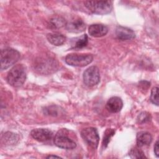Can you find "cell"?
<instances>
[{
	"instance_id": "10",
	"label": "cell",
	"mask_w": 159,
	"mask_h": 159,
	"mask_svg": "<svg viewBox=\"0 0 159 159\" xmlns=\"http://www.w3.org/2000/svg\"><path fill=\"white\" fill-rule=\"evenodd\" d=\"M116 35L117 39L120 40H129L135 37V34L132 29L122 26L117 27Z\"/></svg>"
},
{
	"instance_id": "15",
	"label": "cell",
	"mask_w": 159,
	"mask_h": 159,
	"mask_svg": "<svg viewBox=\"0 0 159 159\" xmlns=\"http://www.w3.org/2000/svg\"><path fill=\"white\" fill-rule=\"evenodd\" d=\"M19 140V137L17 134L7 132L2 137V141L6 145H16Z\"/></svg>"
},
{
	"instance_id": "3",
	"label": "cell",
	"mask_w": 159,
	"mask_h": 159,
	"mask_svg": "<svg viewBox=\"0 0 159 159\" xmlns=\"http://www.w3.org/2000/svg\"><path fill=\"white\" fill-rule=\"evenodd\" d=\"M20 53L12 48H6L1 52V69L6 70L14 63L20 58Z\"/></svg>"
},
{
	"instance_id": "8",
	"label": "cell",
	"mask_w": 159,
	"mask_h": 159,
	"mask_svg": "<svg viewBox=\"0 0 159 159\" xmlns=\"http://www.w3.org/2000/svg\"><path fill=\"white\" fill-rule=\"evenodd\" d=\"M30 135L35 140L43 142L50 140L53 138V134L47 129H35L30 132Z\"/></svg>"
},
{
	"instance_id": "11",
	"label": "cell",
	"mask_w": 159,
	"mask_h": 159,
	"mask_svg": "<svg viewBox=\"0 0 159 159\" xmlns=\"http://www.w3.org/2000/svg\"><path fill=\"white\" fill-rule=\"evenodd\" d=\"M108 28L107 26L101 24H94L89 25L88 28L89 34L94 37H101L107 34Z\"/></svg>"
},
{
	"instance_id": "4",
	"label": "cell",
	"mask_w": 159,
	"mask_h": 159,
	"mask_svg": "<svg viewBox=\"0 0 159 159\" xmlns=\"http://www.w3.org/2000/svg\"><path fill=\"white\" fill-rule=\"evenodd\" d=\"M93 56L88 53H70L65 57V62L73 66L83 67L91 63Z\"/></svg>"
},
{
	"instance_id": "9",
	"label": "cell",
	"mask_w": 159,
	"mask_h": 159,
	"mask_svg": "<svg viewBox=\"0 0 159 159\" xmlns=\"http://www.w3.org/2000/svg\"><path fill=\"white\" fill-rule=\"evenodd\" d=\"M123 107V102L120 98L113 96L107 101L106 107V109L111 113L119 112Z\"/></svg>"
},
{
	"instance_id": "17",
	"label": "cell",
	"mask_w": 159,
	"mask_h": 159,
	"mask_svg": "<svg viewBox=\"0 0 159 159\" xmlns=\"http://www.w3.org/2000/svg\"><path fill=\"white\" fill-rule=\"evenodd\" d=\"M66 24L64 19L60 17H55L50 20L49 26L53 29L61 28L63 26H65Z\"/></svg>"
},
{
	"instance_id": "7",
	"label": "cell",
	"mask_w": 159,
	"mask_h": 159,
	"mask_svg": "<svg viewBox=\"0 0 159 159\" xmlns=\"http://www.w3.org/2000/svg\"><path fill=\"white\" fill-rule=\"evenodd\" d=\"M84 83L88 86H94L98 84L100 81V73L99 68L96 66H91L87 68L83 73Z\"/></svg>"
},
{
	"instance_id": "6",
	"label": "cell",
	"mask_w": 159,
	"mask_h": 159,
	"mask_svg": "<svg viewBox=\"0 0 159 159\" xmlns=\"http://www.w3.org/2000/svg\"><path fill=\"white\" fill-rule=\"evenodd\" d=\"M81 136L89 146L94 148H97L99 143V136L96 128L87 127L83 129L81 132Z\"/></svg>"
},
{
	"instance_id": "23",
	"label": "cell",
	"mask_w": 159,
	"mask_h": 159,
	"mask_svg": "<svg viewBox=\"0 0 159 159\" xmlns=\"http://www.w3.org/2000/svg\"><path fill=\"white\" fill-rule=\"evenodd\" d=\"M159 147H158V140H157L154 145V153L157 157H158L159 156Z\"/></svg>"
},
{
	"instance_id": "16",
	"label": "cell",
	"mask_w": 159,
	"mask_h": 159,
	"mask_svg": "<svg viewBox=\"0 0 159 159\" xmlns=\"http://www.w3.org/2000/svg\"><path fill=\"white\" fill-rule=\"evenodd\" d=\"M88 42V38L86 34H84L80 37L76 38L75 40V43H73V48L75 49H80L86 47Z\"/></svg>"
},
{
	"instance_id": "18",
	"label": "cell",
	"mask_w": 159,
	"mask_h": 159,
	"mask_svg": "<svg viewBox=\"0 0 159 159\" xmlns=\"http://www.w3.org/2000/svg\"><path fill=\"white\" fill-rule=\"evenodd\" d=\"M129 155L131 158H147L143 152L139 148L134 147L130 149Z\"/></svg>"
},
{
	"instance_id": "24",
	"label": "cell",
	"mask_w": 159,
	"mask_h": 159,
	"mask_svg": "<svg viewBox=\"0 0 159 159\" xmlns=\"http://www.w3.org/2000/svg\"><path fill=\"white\" fill-rule=\"evenodd\" d=\"M46 158H61L60 157H59V156H57V155H49V156H47Z\"/></svg>"
},
{
	"instance_id": "13",
	"label": "cell",
	"mask_w": 159,
	"mask_h": 159,
	"mask_svg": "<svg viewBox=\"0 0 159 159\" xmlns=\"http://www.w3.org/2000/svg\"><path fill=\"white\" fill-rule=\"evenodd\" d=\"M47 39L51 44L55 46L61 45L66 41L65 36L57 32L48 34L47 35Z\"/></svg>"
},
{
	"instance_id": "21",
	"label": "cell",
	"mask_w": 159,
	"mask_h": 159,
	"mask_svg": "<svg viewBox=\"0 0 159 159\" xmlns=\"http://www.w3.org/2000/svg\"><path fill=\"white\" fill-rule=\"evenodd\" d=\"M150 119V114L146 112H143L139 115L137 120L139 123H144L148 121Z\"/></svg>"
},
{
	"instance_id": "19",
	"label": "cell",
	"mask_w": 159,
	"mask_h": 159,
	"mask_svg": "<svg viewBox=\"0 0 159 159\" xmlns=\"http://www.w3.org/2000/svg\"><path fill=\"white\" fill-rule=\"evenodd\" d=\"M115 130L113 129H107V130L104 132V135L102 140V146L104 147H106L110 142L111 137L114 135Z\"/></svg>"
},
{
	"instance_id": "14",
	"label": "cell",
	"mask_w": 159,
	"mask_h": 159,
	"mask_svg": "<svg viewBox=\"0 0 159 159\" xmlns=\"http://www.w3.org/2000/svg\"><path fill=\"white\" fill-rule=\"evenodd\" d=\"M137 144L139 147L148 145L152 141V137L151 134L147 132L142 131L137 135Z\"/></svg>"
},
{
	"instance_id": "22",
	"label": "cell",
	"mask_w": 159,
	"mask_h": 159,
	"mask_svg": "<svg viewBox=\"0 0 159 159\" xmlns=\"http://www.w3.org/2000/svg\"><path fill=\"white\" fill-rule=\"evenodd\" d=\"M58 109H57L55 106H50L45 109V113L47 114H48L50 116H56L58 115Z\"/></svg>"
},
{
	"instance_id": "1",
	"label": "cell",
	"mask_w": 159,
	"mask_h": 159,
	"mask_svg": "<svg viewBox=\"0 0 159 159\" xmlns=\"http://www.w3.org/2000/svg\"><path fill=\"white\" fill-rule=\"evenodd\" d=\"M26 79L25 67L22 64L15 65L9 71L7 81L12 86L19 87L23 84Z\"/></svg>"
},
{
	"instance_id": "20",
	"label": "cell",
	"mask_w": 159,
	"mask_h": 159,
	"mask_svg": "<svg viewBox=\"0 0 159 159\" xmlns=\"http://www.w3.org/2000/svg\"><path fill=\"white\" fill-rule=\"evenodd\" d=\"M150 99L153 104H155L156 106H158V87H154L152 88L151 91Z\"/></svg>"
},
{
	"instance_id": "2",
	"label": "cell",
	"mask_w": 159,
	"mask_h": 159,
	"mask_svg": "<svg viewBox=\"0 0 159 159\" xmlns=\"http://www.w3.org/2000/svg\"><path fill=\"white\" fill-rule=\"evenodd\" d=\"M84 4L89 11L96 14H107L112 9L110 1H86Z\"/></svg>"
},
{
	"instance_id": "5",
	"label": "cell",
	"mask_w": 159,
	"mask_h": 159,
	"mask_svg": "<svg viewBox=\"0 0 159 159\" xmlns=\"http://www.w3.org/2000/svg\"><path fill=\"white\" fill-rule=\"evenodd\" d=\"M66 132L67 130L65 129L59 130L54 137V143L61 148L66 150L73 149L76 147V142L69 137Z\"/></svg>"
},
{
	"instance_id": "12",
	"label": "cell",
	"mask_w": 159,
	"mask_h": 159,
	"mask_svg": "<svg viewBox=\"0 0 159 159\" xmlns=\"http://www.w3.org/2000/svg\"><path fill=\"white\" fill-rule=\"evenodd\" d=\"M66 29L70 32L80 33L84 31L86 29V24L80 19L72 20L66 24Z\"/></svg>"
}]
</instances>
